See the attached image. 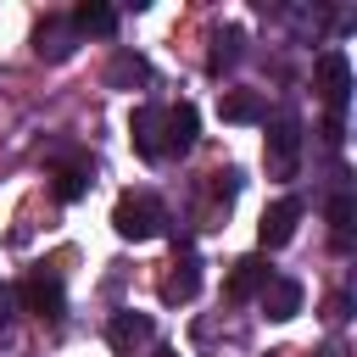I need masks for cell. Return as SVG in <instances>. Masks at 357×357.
<instances>
[{"label":"cell","mask_w":357,"mask_h":357,"mask_svg":"<svg viewBox=\"0 0 357 357\" xmlns=\"http://www.w3.org/2000/svg\"><path fill=\"white\" fill-rule=\"evenodd\" d=\"M112 229H117L123 240H151V234L162 229V206H156L151 195H123V201L112 206Z\"/></svg>","instance_id":"cell-1"},{"label":"cell","mask_w":357,"mask_h":357,"mask_svg":"<svg viewBox=\"0 0 357 357\" xmlns=\"http://www.w3.org/2000/svg\"><path fill=\"white\" fill-rule=\"evenodd\" d=\"M318 89H324V100H329V123H340L346 95H351V61H346L340 50H324V56H318Z\"/></svg>","instance_id":"cell-2"},{"label":"cell","mask_w":357,"mask_h":357,"mask_svg":"<svg viewBox=\"0 0 357 357\" xmlns=\"http://www.w3.org/2000/svg\"><path fill=\"white\" fill-rule=\"evenodd\" d=\"M128 139H134V151L145 162H162L167 156V112L162 106H139L134 123H128Z\"/></svg>","instance_id":"cell-3"},{"label":"cell","mask_w":357,"mask_h":357,"mask_svg":"<svg viewBox=\"0 0 357 357\" xmlns=\"http://www.w3.org/2000/svg\"><path fill=\"white\" fill-rule=\"evenodd\" d=\"M296 156H301L296 117H273V128H268V167H273V178H296Z\"/></svg>","instance_id":"cell-4"},{"label":"cell","mask_w":357,"mask_h":357,"mask_svg":"<svg viewBox=\"0 0 357 357\" xmlns=\"http://www.w3.org/2000/svg\"><path fill=\"white\" fill-rule=\"evenodd\" d=\"M296 223H301V201H296V195L273 201V206L262 212V223H257V240H262V251H279V245H290V240H296Z\"/></svg>","instance_id":"cell-5"},{"label":"cell","mask_w":357,"mask_h":357,"mask_svg":"<svg viewBox=\"0 0 357 357\" xmlns=\"http://www.w3.org/2000/svg\"><path fill=\"white\" fill-rule=\"evenodd\" d=\"M22 307L33 312V318H45V324H61V312H67V296H61V279H50V273H33V279H22Z\"/></svg>","instance_id":"cell-6"},{"label":"cell","mask_w":357,"mask_h":357,"mask_svg":"<svg viewBox=\"0 0 357 357\" xmlns=\"http://www.w3.org/2000/svg\"><path fill=\"white\" fill-rule=\"evenodd\" d=\"M151 312H112V324H106V340H112V351H123V357H134L145 340H151Z\"/></svg>","instance_id":"cell-7"},{"label":"cell","mask_w":357,"mask_h":357,"mask_svg":"<svg viewBox=\"0 0 357 357\" xmlns=\"http://www.w3.org/2000/svg\"><path fill=\"white\" fill-rule=\"evenodd\" d=\"M73 45H78V33H73V22H67V17H45V22H39V33H33V50H39L45 61H67V56H73Z\"/></svg>","instance_id":"cell-8"},{"label":"cell","mask_w":357,"mask_h":357,"mask_svg":"<svg viewBox=\"0 0 357 357\" xmlns=\"http://www.w3.org/2000/svg\"><path fill=\"white\" fill-rule=\"evenodd\" d=\"M273 273H268V262L262 257H240L234 268H229V284H223V296L229 301H245V296H262V284H268Z\"/></svg>","instance_id":"cell-9"},{"label":"cell","mask_w":357,"mask_h":357,"mask_svg":"<svg viewBox=\"0 0 357 357\" xmlns=\"http://www.w3.org/2000/svg\"><path fill=\"white\" fill-rule=\"evenodd\" d=\"M262 312H268L273 324L296 318V312H301V284H296V279H268V284H262Z\"/></svg>","instance_id":"cell-10"},{"label":"cell","mask_w":357,"mask_h":357,"mask_svg":"<svg viewBox=\"0 0 357 357\" xmlns=\"http://www.w3.org/2000/svg\"><path fill=\"white\" fill-rule=\"evenodd\" d=\"M67 22H73V33H95V39H112V33H117V11L100 6V0H84Z\"/></svg>","instance_id":"cell-11"},{"label":"cell","mask_w":357,"mask_h":357,"mask_svg":"<svg viewBox=\"0 0 357 357\" xmlns=\"http://www.w3.org/2000/svg\"><path fill=\"white\" fill-rule=\"evenodd\" d=\"M218 112H223V123H262V117H268V106H262L257 89H229V95L218 100Z\"/></svg>","instance_id":"cell-12"},{"label":"cell","mask_w":357,"mask_h":357,"mask_svg":"<svg viewBox=\"0 0 357 357\" xmlns=\"http://www.w3.org/2000/svg\"><path fill=\"white\" fill-rule=\"evenodd\" d=\"M195 290H201V262H195V257L173 262V273L162 279V301H190Z\"/></svg>","instance_id":"cell-13"},{"label":"cell","mask_w":357,"mask_h":357,"mask_svg":"<svg viewBox=\"0 0 357 357\" xmlns=\"http://www.w3.org/2000/svg\"><path fill=\"white\" fill-rule=\"evenodd\" d=\"M195 128H201L195 106H190V100H178V106L167 112V151H190V145H195Z\"/></svg>","instance_id":"cell-14"},{"label":"cell","mask_w":357,"mask_h":357,"mask_svg":"<svg viewBox=\"0 0 357 357\" xmlns=\"http://www.w3.org/2000/svg\"><path fill=\"white\" fill-rule=\"evenodd\" d=\"M240 45H245V33H240V28H223V33L212 39V56H206V67H212V73L234 67V61H240Z\"/></svg>","instance_id":"cell-15"},{"label":"cell","mask_w":357,"mask_h":357,"mask_svg":"<svg viewBox=\"0 0 357 357\" xmlns=\"http://www.w3.org/2000/svg\"><path fill=\"white\" fill-rule=\"evenodd\" d=\"M106 78H112V84H145V78H151V67H145L139 56H128V50H123V56L112 61V73H106Z\"/></svg>","instance_id":"cell-16"},{"label":"cell","mask_w":357,"mask_h":357,"mask_svg":"<svg viewBox=\"0 0 357 357\" xmlns=\"http://www.w3.org/2000/svg\"><path fill=\"white\" fill-rule=\"evenodd\" d=\"M329 223H335V245L346 251L351 245V195H335L329 201Z\"/></svg>","instance_id":"cell-17"},{"label":"cell","mask_w":357,"mask_h":357,"mask_svg":"<svg viewBox=\"0 0 357 357\" xmlns=\"http://www.w3.org/2000/svg\"><path fill=\"white\" fill-rule=\"evenodd\" d=\"M84 190H89V173L84 167H61L56 173V201H78Z\"/></svg>","instance_id":"cell-18"},{"label":"cell","mask_w":357,"mask_h":357,"mask_svg":"<svg viewBox=\"0 0 357 357\" xmlns=\"http://www.w3.org/2000/svg\"><path fill=\"white\" fill-rule=\"evenodd\" d=\"M151 357H178V351H173V346H156V351H151Z\"/></svg>","instance_id":"cell-19"},{"label":"cell","mask_w":357,"mask_h":357,"mask_svg":"<svg viewBox=\"0 0 357 357\" xmlns=\"http://www.w3.org/2000/svg\"><path fill=\"white\" fill-rule=\"evenodd\" d=\"M318 357H340V346H324V351H318Z\"/></svg>","instance_id":"cell-20"}]
</instances>
